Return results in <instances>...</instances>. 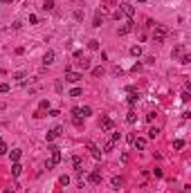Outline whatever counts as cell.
I'll return each mask as SVG.
<instances>
[{"instance_id": "27", "label": "cell", "mask_w": 191, "mask_h": 193, "mask_svg": "<svg viewBox=\"0 0 191 193\" xmlns=\"http://www.w3.org/2000/svg\"><path fill=\"white\" fill-rule=\"evenodd\" d=\"M81 94H83V90H81V88H72L70 90V96H81Z\"/></svg>"}, {"instance_id": "29", "label": "cell", "mask_w": 191, "mask_h": 193, "mask_svg": "<svg viewBox=\"0 0 191 193\" xmlns=\"http://www.w3.org/2000/svg\"><path fill=\"white\" fill-rule=\"evenodd\" d=\"M88 47H90V49H99V41H95V38L88 41Z\"/></svg>"}, {"instance_id": "24", "label": "cell", "mask_w": 191, "mask_h": 193, "mask_svg": "<svg viewBox=\"0 0 191 193\" xmlns=\"http://www.w3.org/2000/svg\"><path fill=\"white\" fill-rule=\"evenodd\" d=\"M173 148H175V151L184 148V139H175V141H173Z\"/></svg>"}, {"instance_id": "5", "label": "cell", "mask_w": 191, "mask_h": 193, "mask_svg": "<svg viewBox=\"0 0 191 193\" xmlns=\"http://www.w3.org/2000/svg\"><path fill=\"white\" fill-rule=\"evenodd\" d=\"M72 115H74V117H88V115H92V108H90V106L74 108V110H72Z\"/></svg>"}, {"instance_id": "21", "label": "cell", "mask_w": 191, "mask_h": 193, "mask_svg": "<svg viewBox=\"0 0 191 193\" xmlns=\"http://www.w3.org/2000/svg\"><path fill=\"white\" fill-rule=\"evenodd\" d=\"M72 166L77 168V171H81V166H83V162H81V157H72Z\"/></svg>"}, {"instance_id": "6", "label": "cell", "mask_w": 191, "mask_h": 193, "mask_svg": "<svg viewBox=\"0 0 191 193\" xmlns=\"http://www.w3.org/2000/svg\"><path fill=\"white\" fill-rule=\"evenodd\" d=\"M113 128H115L113 119H110V117H103V119H101V130H106V133H113Z\"/></svg>"}, {"instance_id": "36", "label": "cell", "mask_w": 191, "mask_h": 193, "mask_svg": "<svg viewBox=\"0 0 191 193\" xmlns=\"http://www.w3.org/2000/svg\"><path fill=\"white\" fill-rule=\"evenodd\" d=\"M54 166H56V164L52 162V160H47V162H45V168H47V171H52V168H54Z\"/></svg>"}, {"instance_id": "38", "label": "cell", "mask_w": 191, "mask_h": 193, "mask_svg": "<svg viewBox=\"0 0 191 193\" xmlns=\"http://www.w3.org/2000/svg\"><path fill=\"white\" fill-rule=\"evenodd\" d=\"M5 193H14V191H11V189H7V191H5Z\"/></svg>"}, {"instance_id": "16", "label": "cell", "mask_w": 191, "mask_h": 193, "mask_svg": "<svg viewBox=\"0 0 191 193\" xmlns=\"http://www.w3.org/2000/svg\"><path fill=\"white\" fill-rule=\"evenodd\" d=\"M101 22H103V14H101V11H97V14H95V22H92V27H101Z\"/></svg>"}, {"instance_id": "26", "label": "cell", "mask_w": 191, "mask_h": 193, "mask_svg": "<svg viewBox=\"0 0 191 193\" xmlns=\"http://www.w3.org/2000/svg\"><path fill=\"white\" fill-rule=\"evenodd\" d=\"M182 54H184V47H182V45H178V47L173 49V54H171V56H182Z\"/></svg>"}, {"instance_id": "3", "label": "cell", "mask_w": 191, "mask_h": 193, "mask_svg": "<svg viewBox=\"0 0 191 193\" xmlns=\"http://www.w3.org/2000/svg\"><path fill=\"white\" fill-rule=\"evenodd\" d=\"M81 79H83V74H81V72H72V70L65 72V81H68V83H79Z\"/></svg>"}, {"instance_id": "34", "label": "cell", "mask_w": 191, "mask_h": 193, "mask_svg": "<svg viewBox=\"0 0 191 193\" xmlns=\"http://www.w3.org/2000/svg\"><path fill=\"white\" fill-rule=\"evenodd\" d=\"M30 22H32V25H38V16L36 14H30Z\"/></svg>"}, {"instance_id": "32", "label": "cell", "mask_w": 191, "mask_h": 193, "mask_svg": "<svg viewBox=\"0 0 191 193\" xmlns=\"http://www.w3.org/2000/svg\"><path fill=\"white\" fill-rule=\"evenodd\" d=\"M119 139H121V133H113V137H110V141H113V144H117Z\"/></svg>"}, {"instance_id": "31", "label": "cell", "mask_w": 191, "mask_h": 193, "mask_svg": "<svg viewBox=\"0 0 191 193\" xmlns=\"http://www.w3.org/2000/svg\"><path fill=\"white\" fill-rule=\"evenodd\" d=\"M103 74V67H92V76H101Z\"/></svg>"}, {"instance_id": "18", "label": "cell", "mask_w": 191, "mask_h": 193, "mask_svg": "<svg viewBox=\"0 0 191 193\" xmlns=\"http://www.w3.org/2000/svg\"><path fill=\"white\" fill-rule=\"evenodd\" d=\"M158 135H160V128L158 126H151V128H148V137H151V139H155Z\"/></svg>"}, {"instance_id": "30", "label": "cell", "mask_w": 191, "mask_h": 193, "mask_svg": "<svg viewBox=\"0 0 191 193\" xmlns=\"http://www.w3.org/2000/svg\"><path fill=\"white\" fill-rule=\"evenodd\" d=\"M180 63L189 65V63H191V56H189V54H182V56H180Z\"/></svg>"}, {"instance_id": "7", "label": "cell", "mask_w": 191, "mask_h": 193, "mask_svg": "<svg viewBox=\"0 0 191 193\" xmlns=\"http://www.w3.org/2000/svg\"><path fill=\"white\" fill-rule=\"evenodd\" d=\"M88 182L90 184H101V171L97 168V171H92L90 175H88Z\"/></svg>"}, {"instance_id": "15", "label": "cell", "mask_w": 191, "mask_h": 193, "mask_svg": "<svg viewBox=\"0 0 191 193\" xmlns=\"http://www.w3.org/2000/svg\"><path fill=\"white\" fill-rule=\"evenodd\" d=\"M110 184H113V189H119V186L124 184V178H119V175H115V178L110 180Z\"/></svg>"}, {"instance_id": "14", "label": "cell", "mask_w": 191, "mask_h": 193, "mask_svg": "<svg viewBox=\"0 0 191 193\" xmlns=\"http://www.w3.org/2000/svg\"><path fill=\"white\" fill-rule=\"evenodd\" d=\"M23 173V166L18 162H14V166H11V175H14V178H18V175Z\"/></svg>"}, {"instance_id": "17", "label": "cell", "mask_w": 191, "mask_h": 193, "mask_svg": "<svg viewBox=\"0 0 191 193\" xmlns=\"http://www.w3.org/2000/svg\"><path fill=\"white\" fill-rule=\"evenodd\" d=\"M126 121H128V124H135V121H137L135 110H128V112H126Z\"/></svg>"}, {"instance_id": "11", "label": "cell", "mask_w": 191, "mask_h": 193, "mask_svg": "<svg viewBox=\"0 0 191 193\" xmlns=\"http://www.w3.org/2000/svg\"><path fill=\"white\" fill-rule=\"evenodd\" d=\"M88 148H90V155L95 157V160H101V151L97 148V146L92 144V141H88Z\"/></svg>"}, {"instance_id": "39", "label": "cell", "mask_w": 191, "mask_h": 193, "mask_svg": "<svg viewBox=\"0 0 191 193\" xmlns=\"http://www.w3.org/2000/svg\"><path fill=\"white\" fill-rule=\"evenodd\" d=\"M137 2H146V0H137Z\"/></svg>"}, {"instance_id": "4", "label": "cell", "mask_w": 191, "mask_h": 193, "mask_svg": "<svg viewBox=\"0 0 191 193\" xmlns=\"http://www.w3.org/2000/svg\"><path fill=\"white\" fill-rule=\"evenodd\" d=\"M119 11L124 16H128V18H133V16H135V7H133V5H128V2H121L119 5Z\"/></svg>"}, {"instance_id": "23", "label": "cell", "mask_w": 191, "mask_h": 193, "mask_svg": "<svg viewBox=\"0 0 191 193\" xmlns=\"http://www.w3.org/2000/svg\"><path fill=\"white\" fill-rule=\"evenodd\" d=\"M43 9L45 11H52V9H54V0H45V2H43Z\"/></svg>"}, {"instance_id": "12", "label": "cell", "mask_w": 191, "mask_h": 193, "mask_svg": "<svg viewBox=\"0 0 191 193\" xmlns=\"http://www.w3.org/2000/svg\"><path fill=\"white\" fill-rule=\"evenodd\" d=\"M14 79L18 81V86H27V74L25 72H14Z\"/></svg>"}, {"instance_id": "8", "label": "cell", "mask_w": 191, "mask_h": 193, "mask_svg": "<svg viewBox=\"0 0 191 193\" xmlns=\"http://www.w3.org/2000/svg\"><path fill=\"white\" fill-rule=\"evenodd\" d=\"M54 59H56L54 49H47V52H45V56H43V63H45V65H52V63H54Z\"/></svg>"}, {"instance_id": "19", "label": "cell", "mask_w": 191, "mask_h": 193, "mask_svg": "<svg viewBox=\"0 0 191 193\" xmlns=\"http://www.w3.org/2000/svg\"><path fill=\"white\" fill-rule=\"evenodd\" d=\"M20 155H23V151H20V148L11 151V162H18V160H20Z\"/></svg>"}, {"instance_id": "35", "label": "cell", "mask_w": 191, "mask_h": 193, "mask_svg": "<svg viewBox=\"0 0 191 193\" xmlns=\"http://www.w3.org/2000/svg\"><path fill=\"white\" fill-rule=\"evenodd\" d=\"M5 153H7V144H5V141L0 139V155H5Z\"/></svg>"}, {"instance_id": "2", "label": "cell", "mask_w": 191, "mask_h": 193, "mask_svg": "<svg viewBox=\"0 0 191 193\" xmlns=\"http://www.w3.org/2000/svg\"><path fill=\"white\" fill-rule=\"evenodd\" d=\"M61 135H63V126H54V128H50V130H47V141L59 139Z\"/></svg>"}, {"instance_id": "22", "label": "cell", "mask_w": 191, "mask_h": 193, "mask_svg": "<svg viewBox=\"0 0 191 193\" xmlns=\"http://www.w3.org/2000/svg\"><path fill=\"white\" fill-rule=\"evenodd\" d=\"M130 54L133 56H142V47H140V45H133V47H130Z\"/></svg>"}, {"instance_id": "9", "label": "cell", "mask_w": 191, "mask_h": 193, "mask_svg": "<svg viewBox=\"0 0 191 193\" xmlns=\"http://www.w3.org/2000/svg\"><path fill=\"white\" fill-rule=\"evenodd\" d=\"M130 144L135 146L137 151H144V148H146V139H144V137H135V139L130 141Z\"/></svg>"}, {"instance_id": "20", "label": "cell", "mask_w": 191, "mask_h": 193, "mask_svg": "<svg viewBox=\"0 0 191 193\" xmlns=\"http://www.w3.org/2000/svg\"><path fill=\"white\" fill-rule=\"evenodd\" d=\"M77 63H79V67H83V70H88V67H90V61L85 59V56H83V59H79Z\"/></svg>"}, {"instance_id": "25", "label": "cell", "mask_w": 191, "mask_h": 193, "mask_svg": "<svg viewBox=\"0 0 191 193\" xmlns=\"http://www.w3.org/2000/svg\"><path fill=\"white\" fill-rule=\"evenodd\" d=\"M59 184L61 186H68V184H70V178H68V175H61V178H59Z\"/></svg>"}, {"instance_id": "13", "label": "cell", "mask_w": 191, "mask_h": 193, "mask_svg": "<svg viewBox=\"0 0 191 193\" xmlns=\"http://www.w3.org/2000/svg\"><path fill=\"white\" fill-rule=\"evenodd\" d=\"M133 32V20H128L124 27H119V36H126V34H130Z\"/></svg>"}, {"instance_id": "1", "label": "cell", "mask_w": 191, "mask_h": 193, "mask_svg": "<svg viewBox=\"0 0 191 193\" xmlns=\"http://www.w3.org/2000/svg\"><path fill=\"white\" fill-rule=\"evenodd\" d=\"M166 34H169V29H166L164 25H155V32H153V43H162L166 38Z\"/></svg>"}, {"instance_id": "28", "label": "cell", "mask_w": 191, "mask_h": 193, "mask_svg": "<svg viewBox=\"0 0 191 193\" xmlns=\"http://www.w3.org/2000/svg\"><path fill=\"white\" fill-rule=\"evenodd\" d=\"M9 90H11V86H9V83H0V92H2V94H7Z\"/></svg>"}, {"instance_id": "33", "label": "cell", "mask_w": 191, "mask_h": 193, "mask_svg": "<svg viewBox=\"0 0 191 193\" xmlns=\"http://www.w3.org/2000/svg\"><path fill=\"white\" fill-rule=\"evenodd\" d=\"M113 148H115V144H113V141H110V139H108V141H106V144H103V151H113Z\"/></svg>"}, {"instance_id": "10", "label": "cell", "mask_w": 191, "mask_h": 193, "mask_svg": "<svg viewBox=\"0 0 191 193\" xmlns=\"http://www.w3.org/2000/svg\"><path fill=\"white\" fill-rule=\"evenodd\" d=\"M126 101H128L130 106H135L137 101H140V94H137V92H135L133 88H128V99H126Z\"/></svg>"}, {"instance_id": "37", "label": "cell", "mask_w": 191, "mask_h": 193, "mask_svg": "<svg viewBox=\"0 0 191 193\" xmlns=\"http://www.w3.org/2000/svg\"><path fill=\"white\" fill-rule=\"evenodd\" d=\"M0 2H5V5H7V2H11V0H0Z\"/></svg>"}]
</instances>
